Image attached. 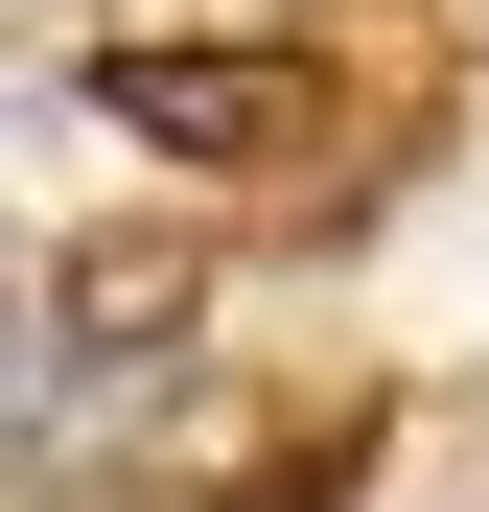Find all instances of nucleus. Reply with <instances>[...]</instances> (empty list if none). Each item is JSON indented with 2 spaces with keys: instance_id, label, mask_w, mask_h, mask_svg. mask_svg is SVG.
Listing matches in <instances>:
<instances>
[{
  "instance_id": "nucleus-1",
  "label": "nucleus",
  "mask_w": 489,
  "mask_h": 512,
  "mask_svg": "<svg viewBox=\"0 0 489 512\" xmlns=\"http://www.w3.org/2000/svg\"><path fill=\"white\" fill-rule=\"evenodd\" d=\"M94 117L163 163H303L350 94H326V47H94Z\"/></svg>"
}]
</instances>
